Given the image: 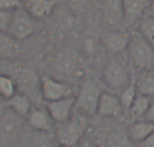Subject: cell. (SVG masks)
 Listing matches in <instances>:
<instances>
[{"label": "cell", "mask_w": 154, "mask_h": 147, "mask_svg": "<svg viewBox=\"0 0 154 147\" xmlns=\"http://www.w3.org/2000/svg\"><path fill=\"white\" fill-rule=\"evenodd\" d=\"M127 53L136 68L142 71L154 69V47L139 31L130 34Z\"/></svg>", "instance_id": "1"}, {"label": "cell", "mask_w": 154, "mask_h": 147, "mask_svg": "<svg viewBox=\"0 0 154 147\" xmlns=\"http://www.w3.org/2000/svg\"><path fill=\"white\" fill-rule=\"evenodd\" d=\"M88 124L84 117H71L65 122L59 123L56 130V141L60 146L78 145L85 135Z\"/></svg>", "instance_id": "2"}, {"label": "cell", "mask_w": 154, "mask_h": 147, "mask_svg": "<svg viewBox=\"0 0 154 147\" xmlns=\"http://www.w3.org/2000/svg\"><path fill=\"white\" fill-rule=\"evenodd\" d=\"M102 93L103 91L97 81L87 80L75 97V109L85 116H91L97 113L98 103Z\"/></svg>", "instance_id": "3"}, {"label": "cell", "mask_w": 154, "mask_h": 147, "mask_svg": "<svg viewBox=\"0 0 154 147\" xmlns=\"http://www.w3.org/2000/svg\"><path fill=\"white\" fill-rule=\"evenodd\" d=\"M104 80L112 89L125 88L129 81L130 73L127 63L121 57H114L108 60L104 68Z\"/></svg>", "instance_id": "4"}, {"label": "cell", "mask_w": 154, "mask_h": 147, "mask_svg": "<svg viewBox=\"0 0 154 147\" xmlns=\"http://www.w3.org/2000/svg\"><path fill=\"white\" fill-rule=\"evenodd\" d=\"M74 87L69 83L49 76L40 79V94L45 102L74 96Z\"/></svg>", "instance_id": "5"}, {"label": "cell", "mask_w": 154, "mask_h": 147, "mask_svg": "<svg viewBox=\"0 0 154 147\" xmlns=\"http://www.w3.org/2000/svg\"><path fill=\"white\" fill-rule=\"evenodd\" d=\"M34 20L36 19L33 18L22 7L14 10L8 34H10L13 38L17 40L27 38L30 35H32L35 31V21Z\"/></svg>", "instance_id": "6"}, {"label": "cell", "mask_w": 154, "mask_h": 147, "mask_svg": "<svg viewBox=\"0 0 154 147\" xmlns=\"http://www.w3.org/2000/svg\"><path fill=\"white\" fill-rule=\"evenodd\" d=\"M15 81L17 89L21 93H24L30 97V94H33L36 91L40 82L33 69L25 65H14L11 67L10 73L8 74Z\"/></svg>", "instance_id": "7"}, {"label": "cell", "mask_w": 154, "mask_h": 147, "mask_svg": "<svg viewBox=\"0 0 154 147\" xmlns=\"http://www.w3.org/2000/svg\"><path fill=\"white\" fill-rule=\"evenodd\" d=\"M22 117L7 108L0 113V145H6L13 141L19 133Z\"/></svg>", "instance_id": "8"}, {"label": "cell", "mask_w": 154, "mask_h": 147, "mask_svg": "<svg viewBox=\"0 0 154 147\" xmlns=\"http://www.w3.org/2000/svg\"><path fill=\"white\" fill-rule=\"evenodd\" d=\"M75 108V97L69 96L63 99L46 102V109L54 122L62 123L71 118L72 112Z\"/></svg>", "instance_id": "9"}, {"label": "cell", "mask_w": 154, "mask_h": 147, "mask_svg": "<svg viewBox=\"0 0 154 147\" xmlns=\"http://www.w3.org/2000/svg\"><path fill=\"white\" fill-rule=\"evenodd\" d=\"M130 34L123 30H111L102 35V44L103 47L109 53L114 54H120L127 50L129 44Z\"/></svg>", "instance_id": "10"}, {"label": "cell", "mask_w": 154, "mask_h": 147, "mask_svg": "<svg viewBox=\"0 0 154 147\" xmlns=\"http://www.w3.org/2000/svg\"><path fill=\"white\" fill-rule=\"evenodd\" d=\"M28 125L37 132H48L51 129L54 119L48 113V109L32 107L26 117Z\"/></svg>", "instance_id": "11"}, {"label": "cell", "mask_w": 154, "mask_h": 147, "mask_svg": "<svg viewBox=\"0 0 154 147\" xmlns=\"http://www.w3.org/2000/svg\"><path fill=\"white\" fill-rule=\"evenodd\" d=\"M123 107L120 99L111 93L103 92L100 97L97 108V114L102 117H118L120 116Z\"/></svg>", "instance_id": "12"}, {"label": "cell", "mask_w": 154, "mask_h": 147, "mask_svg": "<svg viewBox=\"0 0 154 147\" xmlns=\"http://www.w3.org/2000/svg\"><path fill=\"white\" fill-rule=\"evenodd\" d=\"M56 5V0H22V8L35 19L51 15Z\"/></svg>", "instance_id": "13"}, {"label": "cell", "mask_w": 154, "mask_h": 147, "mask_svg": "<svg viewBox=\"0 0 154 147\" xmlns=\"http://www.w3.org/2000/svg\"><path fill=\"white\" fill-rule=\"evenodd\" d=\"M103 17L106 23L112 26L124 23L123 0H104Z\"/></svg>", "instance_id": "14"}, {"label": "cell", "mask_w": 154, "mask_h": 147, "mask_svg": "<svg viewBox=\"0 0 154 147\" xmlns=\"http://www.w3.org/2000/svg\"><path fill=\"white\" fill-rule=\"evenodd\" d=\"M124 24L131 25L141 18L149 4V0H123Z\"/></svg>", "instance_id": "15"}, {"label": "cell", "mask_w": 154, "mask_h": 147, "mask_svg": "<svg viewBox=\"0 0 154 147\" xmlns=\"http://www.w3.org/2000/svg\"><path fill=\"white\" fill-rule=\"evenodd\" d=\"M57 71L65 75H74L80 70V60L74 51H62L56 60Z\"/></svg>", "instance_id": "16"}, {"label": "cell", "mask_w": 154, "mask_h": 147, "mask_svg": "<svg viewBox=\"0 0 154 147\" xmlns=\"http://www.w3.org/2000/svg\"><path fill=\"white\" fill-rule=\"evenodd\" d=\"M5 106L22 118H26L31 108H32L30 97L26 94L21 93V92H19V93L16 92L11 98L5 100Z\"/></svg>", "instance_id": "17"}, {"label": "cell", "mask_w": 154, "mask_h": 147, "mask_svg": "<svg viewBox=\"0 0 154 147\" xmlns=\"http://www.w3.org/2000/svg\"><path fill=\"white\" fill-rule=\"evenodd\" d=\"M154 131V123L148 120L138 121L128 128V138L133 142L141 143Z\"/></svg>", "instance_id": "18"}, {"label": "cell", "mask_w": 154, "mask_h": 147, "mask_svg": "<svg viewBox=\"0 0 154 147\" xmlns=\"http://www.w3.org/2000/svg\"><path fill=\"white\" fill-rule=\"evenodd\" d=\"M137 90L154 99V73L152 71H143L137 80Z\"/></svg>", "instance_id": "19"}, {"label": "cell", "mask_w": 154, "mask_h": 147, "mask_svg": "<svg viewBox=\"0 0 154 147\" xmlns=\"http://www.w3.org/2000/svg\"><path fill=\"white\" fill-rule=\"evenodd\" d=\"M153 101V98L143 94H137L133 101L131 107L129 108L130 113L134 118H138L144 116L146 114L148 108L150 107L151 103Z\"/></svg>", "instance_id": "20"}, {"label": "cell", "mask_w": 154, "mask_h": 147, "mask_svg": "<svg viewBox=\"0 0 154 147\" xmlns=\"http://www.w3.org/2000/svg\"><path fill=\"white\" fill-rule=\"evenodd\" d=\"M17 92V86L13 78L8 74H0V97L7 100Z\"/></svg>", "instance_id": "21"}, {"label": "cell", "mask_w": 154, "mask_h": 147, "mask_svg": "<svg viewBox=\"0 0 154 147\" xmlns=\"http://www.w3.org/2000/svg\"><path fill=\"white\" fill-rule=\"evenodd\" d=\"M15 38L6 32H0V57H9L16 50Z\"/></svg>", "instance_id": "22"}, {"label": "cell", "mask_w": 154, "mask_h": 147, "mask_svg": "<svg viewBox=\"0 0 154 147\" xmlns=\"http://www.w3.org/2000/svg\"><path fill=\"white\" fill-rule=\"evenodd\" d=\"M138 31L154 47V16H146L140 21Z\"/></svg>", "instance_id": "23"}, {"label": "cell", "mask_w": 154, "mask_h": 147, "mask_svg": "<svg viewBox=\"0 0 154 147\" xmlns=\"http://www.w3.org/2000/svg\"><path fill=\"white\" fill-rule=\"evenodd\" d=\"M136 95H137L136 86H134L133 84H130L129 86H126L124 88V90L122 91L120 97H119L122 107L129 110V108L131 107L133 101L135 99Z\"/></svg>", "instance_id": "24"}, {"label": "cell", "mask_w": 154, "mask_h": 147, "mask_svg": "<svg viewBox=\"0 0 154 147\" xmlns=\"http://www.w3.org/2000/svg\"><path fill=\"white\" fill-rule=\"evenodd\" d=\"M13 11L12 10H5L0 9V32L8 33L9 26L12 19Z\"/></svg>", "instance_id": "25"}, {"label": "cell", "mask_w": 154, "mask_h": 147, "mask_svg": "<svg viewBox=\"0 0 154 147\" xmlns=\"http://www.w3.org/2000/svg\"><path fill=\"white\" fill-rule=\"evenodd\" d=\"M22 7V0H0V9L16 10Z\"/></svg>", "instance_id": "26"}, {"label": "cell", "mask_w": 154, "mask_h": 147, "mask_svg": "<svg viewBox=\"0 0 154 147\" xmlns=\"http://www.w3.org/2000/svg\"><path fill=\"white\" fill-rule=\"evenodd\" d=\"M145 117V120H148L150 122H153L154 123V99L151 103L150 107L148 108V110L146 112V114L144 115Z\"/></svg>", "instance_id": "27"}, {"label": "cell", "mask_w": 154, "mask_h": 147, "mask_svg": "<svg viewBox=\"0 0 154 147\" xmlns=\"http://www.w3.org/2000/svg\"><path fill=\"white\" fill-rule=\"evenodd\" d=\"M140 145L144 147H154V131L144 141H142Z\"/></svg>", "instance_id": "28"}, {"label": "cell", "mask_w": 154, "mask_h": 147, "mask_svg": "<svg viewBox=\"0 0 154 147\" xmlns=\"http://www.w3.org/2000/svg\"><path fill=\"white\" fill-rule=\"evenodd\" d=\"M152 12H153V16H154V2H153V5H152Z\"/></svg>", "instance_id": "29"}, {"label": "cell", "mask_w": 154, "mask_h": 147, "mask_svg": "<svg viewBox=\"0 0 154 147\" xmlns=\"http://www.w3.org/2000/svg\"><path fill=\"white\" fill-rule=\"evenodd\" d=\"M2 100H3V99H2V98H1V97H0V102H1V101H2Z\"/></svg>", "instance_id": "30"}, {"label": "cell", "mask_w": 154, "mask_h": 147, "mask_svg": "<svg viewBox=\"0 0 154 147\" xmlns=\"http://www.w3.org/2000/svg\"><path fill=\"white\" fill-rule=\"evenodd\" d=\"M153 2H154V0H153Z\"/></svg>", "instance_id": "31"}]
</instances>
